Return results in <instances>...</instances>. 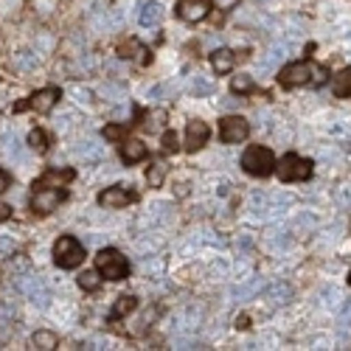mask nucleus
<instances>
[{
	"instance_id": "obj_1",
	"label": "nucleus",
	"mask_w": 351,
	"mask_h": 351,
	"mask_svg": "<svg viewBox=\"0 0 351 351\" xmlns=\"http://www.w3.org/2000/svg\"><path fill=\"white\" fill-rule=\"evenodd\" d=\"M326 82V68L312 65V62H292L278 71V84L281 87H301V84H324Z\"/></svg>"
},
{
	"instance_id": "obj_2",
	"label": "nucleus",
	"mask_w": 351,
	"mask_h": 351,
	"mask_svg": "<svg viewBox=\"0 0 351 351\" xmlns=\"http://www.w3.org/2000/svg\"><path fill=\"white\" fill-rule=\"evenodd\" d=\"M96 270L107 281H124L130 276V261L115 250V247H101L96 253Z\"/></svg>"
},
{
	"instance_id": "obj_3",
	"label": "nucleus",
	"mask_w": 351,
	"mask_h": 351,
	"mask_svg": "<svg viewBox=\"0 0 351 351\" xmlns=\"http://www.w3.org/2000/svg\"><path fill=\"white\" fill-rule=\"evenodd\" d=\"M242 169L253 178H270L276 171V158L267 146H247L242 155Z\"/></svg>"
},
{
	"instance_id": "obj_4",
	"label": "nucleus",
	"mask_w": 351,
	"mask_h": 351,
	"mask_svg": "<svg viewBox=\"0 0 351 351\" xmlns=\"http://www.w3.org/2000/svg\"><path fill=\"white\" fill-rule=\"evenodd\" d=\"M84 245L76 239V237H60L53 245V261H56V267H62V270H76L82 261H84Z\"/></svg>"
},
{
	"instance_id": "obj_5",
	"label": "nucleus",
	"mask_w": 351,
	"mask_h": 351,
	"mask_svg": "<svg viewBox=\"0 0 351 351\" xmlns=\"http://www.w3.org/2000/svg\"><path fill=\"white\" fill-rule=\"evenodd\" d=\"M281 183H301L312 178V160L301 158V155H284L281 163H276Z\"/></svg>"
},
{
	"instance_id": "obj_6",
	"label": "nucleus",
	"mask_w": 351,
	"mask_h": 351,
	"mask_svg": "<svg viewBox=\"0 0 351 351\" xmlns=\"http://www.w3.org/2000/svg\"><path fill=\"white\" fill-rule=\"evenodd\" d=\"M62 93H60V87H43V90L32 93L28 99L17 101L14 104V112H25V110H37V112H51L56 104H60Z\"/></svg>"
},
{
	"instance_id": "obj_7",
	"label": "nucleus",
	"mask_w": 351,
	"mask_h": 351,
	"mask_svg": "<svg viewBox=\"0 0 351 351\" xmlns=\"http://www.w3.org/2000/svg\"><path fill=\"white\" fill-rule=\"evenodd\" d=\"M65 197H68L65 189H34V197H32V214H34V217H48Z\"/></svg>"
},
{
	"instance_id": "obj_8",
	"label": "nucleus",
	"mask_w": 351,
	"mask_h": 351,
	"mask_svg": "<svg viewBox=\"0 0 351 351\" xmlns=\"http://www.w3.org/2000/svg\"><path fill=\"white\" fill-rule=\"evenodd\" d=\"M250 135V124L242 115H225L219 121V141L222 143H242Z\"/></svg>"
},
{
	"instance_id": "obj_9",
	"label": "nucleus",
	"mask_w": 351,
	"mask_h": 351,
	"mask_svg": "<svg viewBox=\"0 0 351 351\" xmlns=\"http://www.w3.org/2000/svg\"><path fill=\"white\" fill-rule=\"evenodd\" d=\"M130 202H138V191H132L130 186H112L99 194V206L104 208H127Z\"/></svg>"
},
{
	"instance_id": "obj_10",
	"label": "nucleus",
	"mask_w": 351,
	"mask_h": 351,
	"mask_svg": "<svg viewBox=\"0 0 351 351\" xmlns=\"http://www.w3.org/2000/svg\"><path fill=\"white\" fill-rule=\"evenodd\" d=\"M211 12V0H180L178 3V17L186 23H199Z\"/></svg>"
},
{
	"instance_id": "obj_11",
	"label": "nucleus",
	"mask_w": 351,
	"mask_h": 351,
	"mask_svg": "<svg viewBox=\"0 0 351 351\" xmlns=\"http://www.w3.org/2000/svg\"><path fill=\"white\" fill-rule=\"evenodd\" d=\"M76 178L73 169H48L40 180H34V189H65Z\"/></svg>"
},
{
	"instance_id": "obj_12",
	"label": "nucleus",
	"mask_w": 351,
	"mask_h": 351,
	"mask_svg": "<svg viewBox=\"0 0 351 351\" xmlns=\"http://www.w3.org/2000/svg\"><path fill=\"white\" fill-rule=\"evenodd\" d=\"M208 135H211V130H208L206 121H199V119L189 121V127H186V149H189V152L202 149V146L208 143Z\"/></svg>"
},
{
	"instance_id": "obj_13",
	"label": "nucleus",
	"mask_w": 351,
	"mask_h": 351,
	"mask_svg": "<svg viewBox=\"0 0 351 351\" xmlns=\"http://www.w3.org/2000/svg\"><path fill=\"white\" fill-rule=\"evenodd\" d=\"M119 51H121L124 60H135L138 65H149V62H152V51L146 48V45H141L138 40H127Z\"/></svg>"
},
{
	"instance_id": "obj_14",
	"label": "nucleus",
	"mask_w": 351,
	"mask_h": 351,
	"mask_svg": "<svg viewBox=\"0 0 351 351\" xmlns=\"http://www.w3.org/2000/svg\"><path fill=\"white\" fill-rule=\"evenodd\" d=\"M146 155H149V149H146V143L143 141H121V160L127 163V166H132V163H141Z\"/></svg>"
},
{
	"instance_id": "obj_15",
	"label": "nucleus",
	"mask_w": 351,
	"mask_h": 351,
	"mask_svg": "<svg viewBox=\"0 0 351 351\" xmlns=\"http://www.w3.org/2000/svg\"><path fill=\"white\" fill-rule=\"evenodd\" d=\"M211 65H214V71H217L219 76H225V73L233 71V65H237V53L228 51V48H217V51L211 53Z\"/></svg>"
},
{
	"instance_id": "obj_16",
	"label": "nucleus",
	"mask_w": 351,
	"mask_h": 351,
	"mask_svg": "<svg viewBox=\"0 0 351 351\" xmlns=\"http://www.w3.org/2000/svg\"><path fill=\"white\" fill-rule=\"evenodd\" d=\"M138 20H141V25H158L163 20V6L155 3V0H143L141 12H138Z\"/></svg>"
},
{
	"instance_id": "obj_17",
	"label": "nucleus",
	"mask_w": 351,
	"mask_h": 351,
	"mask_svg": "<svg viewBox=\"0 0 351 351\" xmlns=\"http://www.w3.org/2000/svg\"><path fill=\"white\" fill-rule=\"evenodd\" d=\"M138 309V298L135 295H121L119 301H115V306L110 309V320H121L127 315H132Z\"/></svg>"
},
{
	"instance_id": "obj_18",
	"label": "nucleus",
	"mask_w": 351,
	"mask_h": 351,
	"mask_svg": "<svg viewBox=\"0 0 351 351\" xmlns=\"http://www.w3.org/2000/svg\"><path fill=\"white\" fill-rule=\"evenodd\" d=\"M332 90H335L337 99H348V96H351V68H346V71H340V73L335 76Z\"/></svg>"
},
{
	"instance_id": "obj_19",
	"label": "nucleus",
	"mask_w": 351,
	"mask_h": 351,
	"mask_svg": "<svg viewBox=\"0 0 351 351\" xmlns=\"http://www.w3.org/2000/svg\"><path fill=\"white\" fill-rule=\"evenodd\" d=\"M101 273L99 270H87V273H82L79 276V287L84 289V292H96L99 287H101V278H99Z\"/></svg>"
},
{
	"instance_id": "obj_20",
	"label": "nucleus",
	"mask_w": 351,
	"mask_h": 351,
	"mask_svg": "<svg viewBox=\"0 0 351 351\" xmlns=\"http://www.w3.org/2000/svg\"><path fill=\"white\" fill-rule=\"evenodd\" d=\"M191 90H194V96H208V93H214V82L206 76H194Z\"/></svg>"
},
{
	"instance_id": "obj_21",
	"label": "nucleus",
	"mask_w": 351,
	"mask_h": 351,
	"mask_svg": "<svg viewBox=\"0 0 351 351\" xmlns=\"http://www.w3.org/2000/svg\"><path fill=\"white\" fill-rule=\"evenodd\" d=\"M127 124H110L107 130H104V138L107 141H115V143H121V141H127Z\"/></svg>"
},
{
	"instance_id": "obj_22",
	"label": "nucleus",
	"mask_w": 351,
	"mask_h": 351,
	"mask_svg": "<svg viewBox=\"0 0 351 351\" xmlns=\"http://www.w3.org/2000/svg\"><path fill=\"white\" fill-rule=\"evenodd\" d=\"M250 90H253V79L250 76H233L230 93H250Z\"/></svg>"
},
{
	"instance_id": "obj_23",
	"label": "nucleus",
	"mask_w": 351,
	"mask_h": 351,
	"mask_svg": "<svg viewBox=\"0 0 351 351\" xmlns=\"http://www.w3.org/2000/svg\"><path fill=\"white\" fill-rule=\"evenodd\" d=\"M28 143H32L37 152H45L48 149V135L43 130H32V132H28Z\"/></svg>"
},
{
	"instance_id": "obj_24",
	"label": "nucleus",
	"mask_w": 351,
	"mask_h": 351,
	"mask_svg": "<svg viewBox=\"0 0 351 351\" xmlns=\"http://www.w3.org/2000/svg\"><path fill=\"white\" fill-rule=\"evenodd\" d=\"M160 146H163V152H178V149H180V143H178V135H174V130H166V132H163Z\"/></svg>"
},
{
	"instance_id": "obj_25",
	"label": "nucleus",
	"mask_w": 351,
	"mask_h": 351,
	"mask_svg": "<svg viewBox=\"0 0 351 351\" xmlns=\"http://www.w3.org/2000/svg\"><path fill=\"white\" fill-rule=\"evenodd\" d=\"M34 346H37V348H53V346H56V335H51V332H37V335H34Z\"/></svg>"
},
{
	"instance_id": "obj_26",
	"label": "nucleus",
	"mask_w": 351,
	"mask_h": 351,
	"mask_svg": "<svg viewBox=\"0 0 351 351\" xmlns=\"http://www.w3.org/2000/svg\"><path fill=\"white\" fill-rule=\"evenodd\" d=\"M163 171H166V166H163V163H155V166H152V174H146V178H149V186H155V189H158V186L163 183Z\"/></svg>"
},
{
	"instance_id": "obj_27",
	"label": "nucleus",
	"mask_w": 351,
	"mask_h": 351,
	"mask_svg": "<svg viewBox=\"0 0 351 351\" xmlns=\"http://www.w3.org/2000/svg\"><path fill=\"white\" fill-rule=\"evenodd\" d=\"M9 186H12V174L6 169H0V194H3Z\"/></svg>"
},
{
	"instance_id": "obj_28",
	"label": "nucleus",
	"mask_w": 351,
	"mask_h": 351,
	"mask_svg": "<svg viewBox=\"0 0 351 351\" xmlns=\"http://www.w3.org/2000/svg\"><path fill=\"white\" fill-rule=\"evenodd\" d=\"M214 3H217V9H222V12H230L233 6L239 3V0H214Z\"/></svg>"
},
{
	"instance_id": "obj_29",
	"label": "nucleus",
	"mask_w": 351,
	"mask_h": 351,
	"mask_svg": "<svg viewBox=\"0 0 351 351\" xmlns=\"http://www.w3.org/2000/svg\"><path fill=\"white\" fill-rule=\"evenodd\" d=\"M12 217V208L6 206V202H0V222H6Z\"/></svg>"
},
{
	"instance_id": "obj_30",
	"label": "nucleus",
	"mask_w": 351,
	"mask_h": 351,
	"mask_svg": "<svg viewBox=\"0 0 351 351\" xmlns=\"http://www.w3.org/2000/svg\"><path fill=\"white\" fill-rule=\"evenodd\" d=\"M340 199L346 202V206H351V189H343V191H340Z\"/></svg>"
},
{
	"instance_id": "obj_31",
	"label": "nucleus",
	"mask_w": 351,
	"mask_h": 351,
	"mask_svg": "<svg viewBox=\"0 0 351 351\" xmlns=\"http://www.w3.org/2000/svg\"><path fill=\"white\" fill-rule=\"evenodd\" d=\"M348 284H351V273H348Z\"/></svg>"
}]
</instances>
